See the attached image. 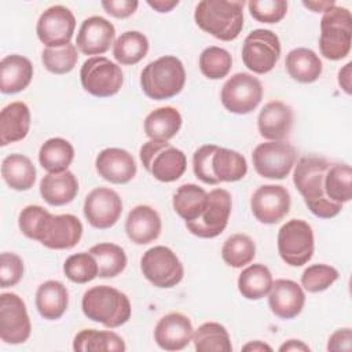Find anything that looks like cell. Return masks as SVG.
<instances>
[{
	"label": "cell",
	"instance_id": "cell-1",
	"mask_svg": "<svg viewBox=\"0 0 352 352\" xmlns=\"http://www.w3.org/2000/svg\"><path fill=\"white\" fill-rule=\"evenodd\" d=\"M25 236L55 250L74 248L82 236V223L74 214H52L40 205L25 206L18 217Z\"/></svg>",
	"mask_w": 352,
	"mask_h": 352
},
{
	"label": "cell",
	"instance_id": "cell-2",
	"mask_svg": "<svg viewBox=\"0 0 352 352\" xmlns=\"http://www.w3.org/2000/svg\"><path fill=\"white\" fill-rule=\"evenodd\" d=\"M329 164L326 158L308 155L297 161L293 172V183L305 205L320 219L336 217L342 209V205L331 202L324 192V173Z\"/></svg>",
	"mask_w": 352,
	"mask_h": 352
},
{
	"label": "cell",
	"instance_id": "cell-3",
	"mask_svg": "<svg viewBox=\"0 0 352 352\" xmlns=\"http://www.w3.org/2000/svg\"><path fill=\"white\" fill-rule=\"evenodd\" d=\"M245 1L202 0L197 4L195 23L206 33L221 41L235 40L243 28Z\"/></svg>",
	"mask_w": 352,
	"mask_h": 352
},
{
	"label": "cell",
	"instance_id": "cell-4",
	"mask_svg": "<svg viewBox=\"0 0 352 352\" xmlns=\"http://www.w3.org/2000/svg\"><path fill=\"white\" fill-rule=\"evenodd\" d=\"M81 308L88 319L102 323L109 329L125 324L132 312L128 296L107 285L88 289L82 296Z\"/></svg>",
	"mask_w": 352,
	"mask_h": 352
},
{
	"label": "cell",
	"instance_id": "cell-5",
	"mask_svg": "<svg viewBox=\"0 0 352 352\" xmlns=\"http://www.w3.org/2000/svg\"><path fill=\"white\" fill-rule=\"evenodd\" d=\"M186 84V70L182 60L172 55L161 56L140 73V87L144 95L154 100L176 96Z\"/></svg>",
	"mask_w": 352,
	"mask_h": 352
},
{
	"label": "cell",
	"instance_id": "cell-6",
	"mask_svg": "<svg viewBox=\"0 0 352 352\" xmlns=\"http://www.w3.org/2000/svg\"><path fill=\"white\" fill-rule=\"evenodd\" d=\"M352 44V15L345 7L333 6L320 19V54L329 60H341Z\"/></svg>",
	"mask_w": 352,
	"mask_h": 352
},
{
	"label": "cell",
	"instance_id": "cell-7",
	"mask_svg": "<svg viewBox=\"0 0 352 352\" xmlns=\"http://www.w3.org/2000/svg\"><path fill=\"white\" fill-rule=\"evenodd\" d=\"M139 157L144 169L162 183L176 182L187 168L186 154L168 140L150 139L140 147Z\"/></svg>",
	"mask_w": 352,
	"mask_h": 352
},
{
	"label": "cell",
	"instance_id": "cell-8",
	"mask_svg": "<svg viewBox=\"0 0 352 352\" xmlns=\"http://www.w3.org/2000/svg\"><path fill=\"white\" fill-rule=\"evenodd\" d=\"M315 239L312 227L301 219L286 221L278 231V252L290 267L307 264L314 254Z\"/></svg>",
	"mask_w": 352,
	"mask_h": 352
},
{
	"label": "cell",
	"instance_id": "cell-9",
	"mask_svg": "<svg viewBox=\"0 0 352 352\" xmlns=\"http://www.w3.org/2000/svg\"><path fill=\"white\" fill-rule=\"evenodd\" d=\"M140 270L144 278L160 289H170L180 283L184 268L176 253L166 246H154L146 250L140 258Z\"/></svg>",
	"mask_w": 352,
	"mask_h": 352
},
{
	"label": "cell",
	"instance_id": "cell-10",
	"mask_svg": "<svg viewBox=\"0 0 352 352\" xmlns=\"http://www.w3.org/2000/svg\"><path fill=\"white\" fill-rule=\"evenodd\" d=\"M82 88L96 98L116 95L124 82L121 67L106 56L88 58L80 70Z\"/></svg>",
	"mask_w": 352,
	"mask_h": 352
},
{
	"label": "cell",
	"instance_id": "cell-11",
	"mask_svg": "<svg viewBox=\"0 0 352 352\" xmlns=\"http://www.w3.org/2000/svg\"><path fill=\"white\" fill-rule=\"evenodd\" d=\"M296 148L285 140H268L254 147L252 161L257 175L265 179H285L296 164Z\"/></svg>",
	"mask_w": 352,
	"mask_h": 352
},
{
	"label": "cell",
	"instance_id": "cell-12",
	"mask_svg": "<svg viewBox=\"0 0 352 352\" xmlns=\"http://www.w3.org/2000/svg\"><path fill=\"white\" fill-rule=\"evenodd\" d=\"M279 56L280 41L272 30L256 29L246 36L242 45V60L250 72L256 74L271 72Z\"/></svg>",
	"mask_w": 352,
	"mask_h": 352
},
{
	"label": "cell",
	"instance_id": "cell-13",
	"mask_svg": "<svg viewBox=\"0 0 352 352\" xmlns=\"http://www.w3.org/2000/svg\"><path fill=\"white\" fill-rule=\"evenodd\" d=\"M231 208V194L224 188H213L208 192V201L202 214L197 220L186 223V227L198 238H216L226 230Z\"/></svg>",
	"mask_w": 352,
	"mask_h": 352
},
{
	"label": "cell",
	"instance_id": "cell-14",
	"mask_svg": "<svg viewBox=\"0 0 352 352\" xmlns=\"http://www.w3.org/2000/svg\"><path fill=\"white\" fill-rule=\"evenodd\" d=\"M220 99L230 113L248 114L260 104L263 85L253 74L235 73L224 82Z\"/></svg>",
	"mask_w": 352,
	"mask_h": 352
},
{
	"label": "cell",
	"instance_id": "cell-15",
	"mask_svg": "<svg viewBox=\"0 0 352 352\" xmlns=\"http://www.w3.org/2000/svg\"><path fill=\"white\" fill-rule=\"evenodd\" d=\"M32 323L25 301L15 293L0 294V338L6 344L16 345L28 341Z\"/></svg>",
	"mask_w": 352,
	"mask_h": 352
},
{
	"label": "cell",
	"instance_id": "cell-16",
	"mask_svg": "<svg viewBox=\"0 0 352 352\" xmlns=\"http://www.w3.org/2000/svg\"><path fill=\"white\" fill-rule=\"evenodd\" d=\"M290 205L287 188L279 184L260 186L250 198L252 213L263 224L279 223L289 213Z\"/></svg>",
	"mask_w": 352,
	"mask_h": 352
},
{
	"label": "cell",
	"instance_id": "cell-17",
	"mask_svg": "<svg viewBox=\"0 0 352 352\" xmlns=\"http://www.w3.org/2000/svg\"><path fill=\"white\" fill-rule=\"evenodd\" d=\"M76 29V18L65 6H52L38 18L36 33L47 47H62L70 43Z\"/></svg>",
	"mask_w": 352,
	"mask_h": 352
},
{
	"label": "cell",
	"instance_id": "cell-18",
	"mask_svg": "<svg viewBox=\"0 0 352 352\" xmlns=\"http://www.w3.org/2000/svg\"><path fill=\"white\" fill-rule=\"evenodd\" d=\"M82 210L94 228L106 230L118 221L122 213V201L114 190L96 187L85 197Z\"/></svg>",
	"mask_w": 352,
	"mask_h": 352
},
{
	"label": "cell",
	"instance_id": "cell-19",
	"mask_svg": "<svg viewBox=\"0 0 352 352\" xmlns=\"http://www.w3.org/2000/svg\"><path fill=\"white\" fill-rule=\"evenodd\" d=\"M114 37V25L103 16L94 15L82 21L76 44L84 55H100L110 48Z\"/></svg>",
	"mask_w": 352,
	"mask_h": 352
},
{
	"label": "cell",
	"instance_id": "cell-20",
	"mask_svg": "<svg viewBox=\"0 0 352 352\" xmlns=\"http://www.w3.org/2000/svg\"><path fill=\"white\" fill-rule=\"evenodd\" d=\"M96 172L113 184L129 183L136 175V162L131 153L118 147L102 150L95 161Z\"/></svg>",
	"mask_w": 352,
	"mask_h": 352
},
{
	"label": "cell",
	"instance_id": "cell-21",
	"mask_svg": "<svg viewBox=\"0 0 352 352\" xmlns=\"http://www.w3.org/2000/svg\"><path fill=\"white\" fill-rule=\"evenodd\" d=\"M192 331V323L188 316L180 312H170L157 322L154 340L165 351H180L191 342Z\"/></svg>",
	"mask_w": 352,
	"mask_h": 352
},
{
	"label": "cell",
	"instance_id": "cell-22",
	"mask_svg": "<svg viewBox=\"0 0 352 352\" xmlns=\"http://www.w3.org/2000/svg\"><path fill=\"white\" fill-rule=\"evenodd\" d=\"M305 294L302 287L292 279H276L268 293L271 312L280 319H293L302 311Z\"/></svg>",
	"mask_w": 352,
	"mask_h": 352
},
{
	"label": "cell",
	"instance_id": "cell-23",
	"mask_svg": "<svg viewBox=\"0 0 352 352\" xmlns=\"http://www.w3.org/2000/svg\"><path fill=\"white\" fill-rule=\"evenodd\" d=\"M293 110L280 100H271L260 110L257 128L267 140H283L289 136L293 126Z\"/></svg>",
	"mask_w": 352,
	"mask_h": 352
},
{
	"label": "cell",
	"instance_id": "cell-24",
	"mask_svg": "<svg viewBox=\"0 0 352 352\" xmlns=\"http://www.w3.org/2000/svg\"><path fill=\"white\" fill-rule=\"evenodd\" d=\"M162 223L158 212L148 205H138L128 213L125 232L136 245H147L161 234Z\"/></svg>",
	"mask_w": 352,
	"mask_h": 352
},
{
	"label": "cell",
	"instance_id": "cell-25",
	"mask_svg": "<svg viewBox=\"0 0 352 352\" xmlns=\"http://www.w3.org/2000/svg\"><path fill=\"white\" fill-rule=\"evenodd\" d=\"M30 129V110L23 102H12L3 107L0 113V144L25 139Z\"/></svg>",
	"mask_w": 352,
	"mask_h": 352
},
{
	"label": "cell",
	"instance_id": "cell-26",
	"mask_svg": "<svg viewBox=\"0 0 352 352\" xmlns=\"http://www.w3.org/2000/svg\"><path fill=\"white\" fill-rule=\"evenodd\" d=\"M33 78V65L22 55H7L0 60V91L3 94H18L23 91Z\"/></svg>",
	"mask_w": 352,
	"mask_h": 352
},
{
	"label": "cell",
	"instance_id": "cell-27",
	"mask_svg": "<svg viewBox=\"0 0 352 352\" xmlns=\"http://www.w3.org/2000/svg\"><path fill=\"white\" fill-rule=\"evenodd\" d=\"M78 192V180L73 172L47 173L40 182V194L51 206H62L72 202Z\"/></svg>",
	"mask_w": 352,
	"mask_h": 352
},
{
	"label": "cell",
	"instance_id": "cell-28",
	"mask_svg": "<svg viewBox=\"0 0 352 352\" xmlns=\"http://www.w3.org/2000/svg\"><path fill=\"white\" fill-rule=\"evenodd\" d=\"M69 292L59 280H45L36 292V308L47 320L59 319L67 309Z\"/></svg>",
	"mask_w": 352,
	"mask_h": 352
},
{
	"label": "cell",
	"instance_id": "cell-29",
	"mask_svg": "<svg viewBox=\"0 0 352 352\" xmlns=\"http://www.w3.org/2000/svg\"><path fill=\"white\" fill-rule=\"evenodd\" d=\"M285 66L289 76L293 80L302 84H309L316 81L320 77L323 70L322 60L316 55V52L305 47H298L292 50L286 55Z\"/></svg>",
	"mask_w": 352,
	"mask_h": 352
},
{
	"label": "cell",
	"instance_id": "cell-30",
	"mask_svg": "<svg viewBox=\"0 0 352 352\" xmlns=\"http://www.w3.org/2000/svg\"><path fill=\"white\" fill-rule=\"evenodd\" d=\"M1 176L10 188L26 191L34 186L36 168L29 157L15 153L3 160Z\"/></svg>",
	"mask_w": 352,
	"mask_h": 352
},
{
	"label": "cell",
	"instance_id": "cell-31",
	"mask_svg": "<svg viewBox=\"0 0 352 352\" xmlns=\"http://www.w3.org/2000/svg\"><path fill=\"white\" fill-rule=\"evenodd\" d=\"M182 122V114L175 107H158L144 118V132L153 140H169L177 135Z\"/></svg>",
	"mask_w": 352,
	"mask_h": 352
},
{
	"label": "cell",
	"instance_id": "cell-32",
	"mask_svg": "<svg viewBox=\"0 0 352 352\" xmlns=\"http://www.w3.org/2000/svg\"><path fill=\"white\" fill-rule=\"evenodd\" d=\"M125 348L124 340L110 330L84 329L73 340V349L76 352H122Z\"/></svg>",
	"mask_w": 352,
	"mask_h": 352
},
{
	"label": "cell",
	"instance_id": "cell-33",
	"mask_svg": "<svg viewBox=\"0 0 352 352\" xmlns=\"http://www.w3.org/2000/svg\"><path fill=\"white\" fill-rule=\"evenodd\" d=\"M210 165L212 172L219 183L238 182L243 179L248 172L246 160L241 153L219 146L213 151Z\"/></svg>",
	"mask_w": 352,
	"mask_h": 352
},
{
	"label": "cell",
	"instance_id": "cell-34",
	"mask_svg": "<svg viewBox=\"0 0 352 352\" xmlns=\"http://www.w3.org/2000/svg\"><path fill=\"white\" fill-rule=\"evenodd\" d=\"M206 201H208V192L202 187L194 183H187V184H182L176 190L172 205L175 212L186 223H190L197 220L202 214L206 206Z\"/></svg>",
	"mask_w": 352,
	"mask_h": 352
},
{
	"label": "cell",
	"instance_id": "cell-35",
	"mask_svg": "<svg viewBox=\"0 0 352 352\" xmlns=\"http://www.w3.org/2000/svg\"><path fill=\"white\" fill-rule=\"evenodd\" d=\"M74 158V148L63 138H51L43 143L38 151V162L48 173L67 170Z\"/></svg>",
	"mask_w": 352,
	"mask_h": 352
},
{
	"label": "cell",
	"instance_id": "cell-36",
	"mask_svg": "<svg viewBox=\"0 0 352 352\" xmlns=\"http://www.w3.org/2000/svg\"><path fill=\"white\" fill-rule=\"evenodd\" d=\"M272 274L264 264H252L238 276V290L248 300L265 297L272 286Z\"/></svg>",
	"mask_w": 352,
	"mask_h": 352
},
{
	"label": "cell",
	"instance_id": "cell-37",
	"mask_svg": "<svg viewBox=\"0 0 352 352\" xmlns=\"http://www.w3.org/2000/svg\"><path fill=\"white\" fill-rule=\"evenodd\" d=\"M191 341L198 352H231L232 345L227 329L217 322H205L192 331Z\"/></svg>",
	"mask_w": 352,
	"mask_h": 352
},
{
	"label": "cell",
	"instance_id": "cell-38",
	"mask_svg": "<svg viewBox=\"0 0 352 352\" xmlns=\"http://www.w3.org/2000/svg\"><path fill=\"white\" fill-rule=\"evenodd\" d=\"M326 197L342 205L352 198V169L348 164H329L324 173Z\"/></svg>",
	"mask_w": 352,
	"mask_h": 352
},
{
	"label": "cell",
	"instance_id": "cell-39",
	"mask_svg": "<svg viewBox=\"0 0 352 352\" xmlns=\"http://www.w3.org/2000/svg\"><path fill=\"white\" fill-rule=\"evenodd\" d=\"M148 52L147 37L138 30L121 33L113 45V56L121 65H136Z\"/></svg>",
	"mask_w": 352,
	"mask_h": 352
},
{
	"label": "cell",
	"instance_id": "cell-40",
	"mask_svg": "<svg viewBox=\"0 0 352 352\" xmlns=\"http://www.w3.org/2000/svg\"><path fill=\"white\" fill-rule=\"evenodd\" d=\"M98 263L100 278H114L126 267V254L124 249L116 243L102 242L89 249Z\"/></svg>",
	"mask_w": 352,
	"mask_h": 352
},
{
	"label": "cell",
	"instance_id": "cell-41",
	"mask_svg": "<svg viewBox=\"0 0 352 352\" xmlns=\"http://www.w3.org/2000/svg\"><path fill=\"white\" fill-rule=\"evenodd\" d=\"M256 256V245L246 234H234L228 236L221 246L224 263L232 268H242L252 263Z\"/></svg>",
	"mask_w": 352,
	"mask_h": 352
},
{
	"label": "cell",
	"instance_id": "cell-42",
	"mask_svg": "<svg viewBox=\"0 0 352 352\" xmlns=\"http://www.w3.org/2000/svg\"><path fill=\"white\" fill-rule=\"evenodd\" d=\"M232 66V58L224 48L212 45L205 48L199 55L201 73L209 80H220L226 77Z\"/></svg>",
	"mask_w": 352,
	"mask_h": 352
},
{
	"label": "cell",
	"instance_id": "cell-43",
	"mask_svg": "<svg viewBox=\"0 0 352 352\" xmlns=\"http://www.w3.org/2000/svg\"><path fill=\"white\" fill-rule=\"evenodd\" d=\"M66 278L74 283H88L99 275L96 258L89 252H80L66 258L63 264Z\"/></svg>",
	"mask_w": 352,
	"mask_h": 352
},
{
	"label": "cell",
	"instance_id": "cell-44",
	"mask_svg": "<svg viewBox=\"0 0 352 352\" xmlns=\"http://www.w3.org/2000/svg\"><path fill=\"white\" fill-rule=\"evenodd\" d=\"M78 60L77 48L69 43L62 47H47L41 54L44 67L54 74H66L74 69Z\"/></svg>",
	"mask_w": 352,
	"mask_h": 352
},
{
	"label": "cell",
	"instance_id": "cell-45",
	"mask_svg": "<svg viewBox=\"0 0 352 352\" xmlns=\"http://www.w3.org/2000/svg\"><path fill=\"white\" fill-rule=\"evenodd\" d=\"M338 271L327 264H312L301 274V285L309 293H319L329 289L337 279Z\"/></svg>",
	"mask_w": 352,
	"mask_h": 352
},
{
	"label": "cell",
	"instance_id": "cell-46",
	"mask_svg": "<svg viewBox=\"0 0 352 352\" xmlns=\"http://www.w3.org/2000/svg\"><path fill=\"white\" fill-rule=\"evenodd\" d=\"M250 15L263 23H278L287 12L285 0H250L248 3Z\"/></svg>",
	"mask_w": 352,
	"mask_h": 352
},
{
	"label": "cell",
	"instance_id": "cell-47",
	"mask_svg": "<svg viewBox=\"0 0 352 352\" xmlns=\"http://www.w3.org/2000/svg\"><path fill=\"white\" fill-rule=\"evenodd\" d=\"M216 144H204L195 150L192 155V170L197 179L205 184H219L217 179L212 172V155L216 150Z\"/></svg>",
	"mask_w": 352,
	"mask_h": 352
},
{
	"label": "cell",
	"instance_id": "cell-48",
	"mask_svg": "<svg viewBox=\"0 0 352 352\" xmlns=\"http://www.w3.org/2000/svg\"><path fill=\"white\" fill-rule=\"evenodd\" d=\"M23 276L22 258L10 252H4L0 256V287H10L19 283Z\"/></svg>",
	"mask_w": 352,
	"mask_h": 352
},
{
	"label": "cell",
	"instance_id": "cell-49",
	"mask_svg": "<svg viewBox=\"0 0 352 352\" xmlns=\"http://www.w3.org/2000/svg\"><path fill=\"white\" fill-rule=\"evenodd\" d=\"M100 4L114 18H128L135 14L139 6L136 0H103Z\"/></svg>",
	"mask_w": 352,
	"mask_h": 352
},
{
	"label": "cell",
	"instance_id": "cell-50",
	"mask_svg": "<svg viewBox=\"0 0 352 352\" xmlns=\"http://www.w3.org/2000/svg\"><path fill=\"white\" fill-rule=\"evenodd\" d=\"M352 331L349 327L336 330L327 342V351H351Z\"/></svg>",
	"mask_w": 352,
	"mask_h": 352
},
{
	"label": "cell",
	"instance_id": "cell-51",
	"mask_svg": "<svg viewBox=\"0 0 352 352\" xmlns=\"http://www.w3.org/2000/svg\"><path fill=\"white\" fill-rule=\"evenodd\" d=\"M352 62H348L342 69L338 72V84L340 87L349 95L352 88Z\"/></svg>",
	"mask_w": 352,
	"mask_h": 352
},
{
	"label": "cell",
	"instance_id": "cell-52",
	"mask_svg": "<svg viewBox=\"0 0 352 352\" xmlns=\"http://www.w3.org/2000/svg\"><path fill=\"white\" fill-rule=\"evenodd\" d=\"M147 4L158 12H169L179 4V1L177 0H154V1L148 0Z\"/></svg>",
	"mask_w": 352,
	"mask_h": 352
},
{
	"label": "cell",
	"instance_id": "cell-53",
	"mask_svg": "<svg viewBox=\"0 0 352 352\" xmlns=\"http://www.w3.org/2000/svg\"><path fill=\"white\" fill-rule=\"evenodd\" d=\"M280 352H286V351H304V352H309L311 348L301 340H287L286 342H283L279 346Z\"/></svg>",
	"mask_w": 352,
	"mask_h": 352
},
{
	"label": "cell",
	"instance_id": "cell-54",
	"mask_svg": "<svg viewBox=\"0 0 352 352\" xmlns=\"http://www.w3.org/2000/svg\"><path fill=\"white\" fill-rule=\"evenodd\" d=\"M307 8H311L314 12H326L333 6H336L334 1H304L302 3Z\"/></svg>",
	"mask_w": 352,
	"mask_h": 352
},
{
	"label": "cell",
	"instance_id": "cell-55",
	"mask_svg": "<svg viewBox=\"0 0 352 352\" xmlns=\"http://www.w3.org/2000/svg\"><path fill=\"white\" fill-rule=\"evenodd\" d=\"M242 351H246V352H264V351H268V352H271L272 348L268 344L256 340V341H250V342L245 344L242 346Z\"/></svg>",
	"mask_w": 352,
	"mask_h": 352
}]
</instances>
